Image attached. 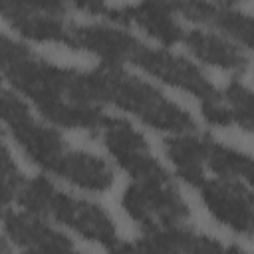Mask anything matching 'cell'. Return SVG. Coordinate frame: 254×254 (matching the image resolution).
Here are the masks:
<instances>
[{
    "mask_svg": "<svg viewBox=\"0 0 254 254\" xmlns=\"http://www.w3.org/2000/svg\"><path fill=\"white\" fill-rule=\"evenodd\" d=\"M183 42L204 64L218 65V67H224L236 73H242L248 67V58L234 44L226 42L224 38L216 34L202 32V30H190V32H185Z\"/></svg>",
    "mask_w": 254,
    "mask_h": 254,
    "instance_id": "2e32d148",
    "label": "cell"
},
{
    "mask_svg": "<svg viewBox=\"0 0 254 254\" xmlns=\"http://www.w3.org/2000/svg\"><path fill=\"white\" fill-rule=\"evenodd\" d=\"M133 64L143 67L151 75L163 79L165 83L181 87V89L196 95L202 103L220 101V93L204 77V73L194 64H190L189 60H185L177 54H171L167 50H153V48L141 44L133 56Z\"/></svg>",
    "mask_w": 254,
    "mask_h": 254,
    "instance_id": "52a82bcc",
    "label": "cell"
},
{
    "mask_svg": "<svg viewBox=\"0 0 254 254\" xmlns=\"http://www.w3.org/2000/svg\"><path fill=\"white\" fill-rule=\"evenodd\" d=\"M105 14L113 22L141 28L143 32L157 38L165 46H173L177 42H183L185 38V30L171 16L173 12L155 0H143L137 6L113 8V10H107Z\"/></svg>",
    "mask_w": 254,
    "mask_h": 254,
    "instance_id": "8fae6325",
    "label": "cell"
},
{
    "mask_svg": "<svg viewBox=\"0 0 254 254\" xmlns=\"http://www.w3.org/2000/svg\"><path fill=\"white\" fill-rule=\"evenodd\" d=\"M210 137L181 133L177 137L165 139V151L173 161L177 175L192 187H198L204 181V157Z\"/></svg>",
    "mask_w": 254,
    "mask_h": 254,
    "instance_id": "9a60e30c",
    "label": "cell"
},
{
    "mask_svg": "<svg viewBox=\"0 0 254 254\" xmlns=\"http://www.w3.org/2000/svg\"><path fill=\"white\" fill-rule=\"evenodd\" d=\"M216 220L238 234L254 236V194L234 177L206 179L196 187Z\"/></svg>",
    "mask_w": 254,
    "mask_h": 254,
    "instance_id": "8992f818",
    "label": "cell"
},
{
    "mask_svg": "<svg viewBox=\"0 0 254 254\" xmlns=\"http://www.w3.org/2000/svg\"><path fill=\"white\" fill-rule=\"evenodd\" d=\"M169 8L171 12H179L185 18L218 28L220 32L232 36L244 46L254 50V18L234 12L224 6H212L204 0H155Z\"/></svg>",
    "mask_w": 254,
    "mask_h": 254,
    "instance_id": "9c48e42d",
    "label": "cell"
},
{
    "mask_svg": "<svg viewBox=\"0 0 254 254\" xmlns=\"http://www.w3.org/2000/svg\"><path fill=\"white\" fill-rule=\"evenodd\" d=\"M123 208L143 228L175 226L189 218V206L177 192L171 177L133 181L125 189Z\"/></svg>",
    "mask_w": 254,
    "mask_h": 254,
    "instance_id": "277c9868",
    "label": "cell"
},
{
    "mask_svg": "<svg viewBox=\"0 0 254 254\" xmlns=\"http://www.w3.org/2000/svg\"><path fill=\"white\" fill-rule=\"evenodd\" d=\"M89 81L99 105L113 103L155 129L175 133H190L194 129V121L187 111L169 101L147 81L125 73L121 64L103 62L97 69L89 71Z\"/></svg>",
    "mask_w": 254,
    "mask_h": 254,
    "instance_id": "7a4b0ae2",
    "label": "cell"
},
{
    "mask_svg": "<svg viewBox=\"0 0 254 254\" xmlns=\"http://www.w3.org/2000/svg\"><path fill=\"white\" fill-rule=\"evenodd\" d=\"M133 250H165V252H218L226 250L214 238L196 234L183 224L145 228V234L137 240Z\"/></svg>",
    "mask_w": 254,
    "mask_h": 254,
    "instance_id": "5bb4252c",
    "label": "cell"
},
{
    "mask_svg": "<svg viewBox=\"0 0 254 254\" xmlns=\"http://www.w3.org/2000/svg\"><path fill=\"white\" fill-rule=\"evenodd\" d=\"M16 200L28 212L50 214L58 222L73 228L87 240L99 242L111 250L121 248V242L115 234L113 220L107 216V212L99 204L60 192L44 177H34L28 181L24 179L18 189Z\"/></svg>",
    "mask_w": 254,
    "mask_h": 254,
    "instance_id": "3957f363",
    "label": "cell"
},
{
    "mask_svg": "<svg viewBox=\"0 0 254 254\" xmlns=\"http://www.w3.org/2000/svg\"><path fill=\"white\" fill-rule=\"evenodd\" d=\"M4 228L8 236L26 250H38V252H64L71 250L73 244L64 234L50 228L46 222H42L34 212H14L4 210Z\"/></svg>",
    "mask_w": 254,
    "mask_h": 254,
    "instance_id": "7c38bea8",
    "label": "cell"
},
{
    "mask_svg": "<svg viewBox=\"0 0 254 254\" xmlns=\"http://www.w3.org/2000/svg\"><path fill=\"white\" fill-rule=\"evenodd\" d=\"M202 115L206 117L208 123L212 125H220V127H226L232 123V117H230V109L220 105V101H210V103H202Z\"/></svg>",
    "mask_w": 254,
    "mask_h": 254,
    "instance_id": "7402d4cb",
    "label": "cell"
},
{
    "mask_svg": "<svg viewBox=\"0 0 254 254\" xmlns=\"http://www.w3.org/2000/svg\"><path fill=\"white\" fill-rule=\"evenodd\" d=\"M141 42L127 32L109 28V26H73L71 24V40L69 48L85 50L99 56L103 62L109 64H125L133 62L135 52L139 50Z\"/></svg>",
    "mask_w": 254,
    "mask_h": 254,
    "instance_id": "30bf717a",
    "label": "cell"
},
{
    "mask_svg": "<svg viewBox=\"0 0 254 254\" xmlns=\"http://www.w3.org/2000/svg\"><path fill=\"white\" fill-rule=\"evenodd\" d=\"M224 101L228 103L232 123L254 133V91L238 81H232L224 89Z\"/></svg>",
    "mask_w": 254,
    "mask_h": 254,
    "instance_id": "d6986e66",
    "label": "cell"
},
{
    "mask_svg": "<svg viewBox=\"0 0 254 254\" xmlns=\"http://www.w3.org/2000/svg\"><path fill=\"white\" fill-rule=\"evenodd\" d=\"M204 165L216 173L218 177H240L254 190V159L242 151L218 145L216 141H208Z\"/></svg>",
    "mask_w": 254,
    "mask_h": 254,
    "instance_id": "ac0fdd59",
    "label": "cell"
},
{
    "mask_svg": "<svg viewBox=\"0 0 254 254\" xmlns=\"http://www.w3.org/2000/svg\"><path fill=\"white\" fill-rule=\"evenodd\" d=\"M2 117L24 153L36 165L52 173L67 149L65 141L52 127L38 123L30 115L28 107L10 91H4L2 95Z\"/></svg>",
    "mask_w": 254,
    "mask_h": 254,
    "instance_id": "5b68a950",
    "label": "cell"
},
{
    "mask_svg": "<svg viewBox=\"0 0 254 254\" xmlns=\"http://www.w3.org/2000/svg\"><path fill=\"white\" fill-rule=\"evenodd\" d=\"M214 2H216L218 6H224V8H232V6H234L238 0H214Z\"/></svg>",
    "mask_w": 254,
    "mask_h": 254,
    "instance_id": "cb8c5ba5",
    "label": "cell"
},
{
    "mask_svg": "<svg viewBox=\"0 0 254 254\" xmlns=\"http://www.w3.org/2000/svg\"><path fill=\"white\" fill-rule=\"evenodd\" d=\"M113 159L133 177V181H149V179H163L169 173L155 161L149 153L147 141L141 133H137L127 121L105 117L99 133H97Z\"/></svg>",
    "mask_w": 254,
    "mask_h": 254,
    "instance_id": "ba28073f",
    "label": "cell"
},
{
    "mask_svg": "<svg viewBox=\"0 0 254 254\" xmlns=\"http://www.w3.org/2000/svg\"><path fill=\"white\" fill-rule=\"evenodd\" d=\"M10 10L64 16L65 6L62 0H2V12H10Z\"/></svg>",
    "mask_w": 254,
    "mask_h": 254,
    "instance_id": "ffe728a7",
    "label": "cell"
},
{
    "mask_svg": "<svg viewBox=\"0 0 254 254\" xmlns=\"http://www.w3.org/2000/svg\"><path fill=\"white\" fill-rule=\"evenodd\" d=\"M2 71L52 123L99 133L105 115L93 97L89 71L58 67L6 36L2 38Z\"/></svg>",
    "mask_w": 254,
    "mask_h": 254,
    "instance_id": "6da1fadb",
    "label": "cell"
},
{
    "mask_svg": "<svg viewBox=\"0 0 254 254\" xmlns=\"http://www.w3.org/2000/svg\"><path fill=\"white\" fill-rule=\"evenodd\" d=\"M73 6L89 12V14H105L107 8H105V0H69Z\"/></svg>",
    "mask_w": 254,
    "mask_h": 254,
    "instance_id": "603a6c76",
    "label": "cell"
},
{
    "mask_svg": "<svg viewBox=\"0 0 254 254\" xmlns=\"http://www.w3.org/2000/svg\"><path fill=\"white\" fill-rule=\"evenodd\" d=\"M22 181H24V177L18 173L16 165L12 163L10 151L4 145L2 147V202H4V206H8L12 198H16Z\"/></svg>",
    "mask_w": 254,
    "mask_h": 254,
    "instance_id": "44dd1931",
    "label": "cell"
},
{
    "mask_svg": "<svg viewBox=\"0 0 254 254\" xmlns=\"http://www.w3.org/2000/svg\"><path fill=\"white\" fill-rule=\"evenodd\" d=\"M62 179L69 181L75 187L101 192L113 183V173L107 167V163L91 153L85 151H71L65 149V153L56 163L54 171Z\"/></svg>",
    "mask_w": 254,
    "mask_h": 254,
    "instance_id": "4fadbf2b",
    "label": "cell"
},
{
    "mask_svg": "<svg viewBox=\"0 0 254 254\" xmlns=\"http://www.w3.org/2000/svg\"><path fill=\"white\" fill-rule=\"evenodd\" d=\"M8 24L22 36L36 42H58L69 46L71 24L64 22L62 16L40 14V12H2Z\"/></svg>",
    "mask_w": 254,
    "mask_h": 254,
    "instance_id": "e0dca14e",
    "label": "cell"
}]
</instances>
